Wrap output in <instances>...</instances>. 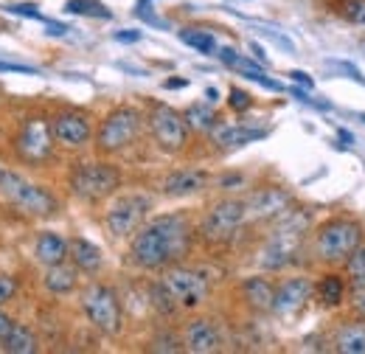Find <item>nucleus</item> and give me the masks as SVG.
Listing matches in <instances>:
<instances>
[{"label": "nucleus", "mask_w": 365, "mask_h": 354, "mask_svg": "<svg viewBox=\"0 0 365 354\" xmlns=\"http://www.w3.org/2000/svg\"><path fill=\"white\" fill-rule=\"evenodd\" d=\"M194 228L182 214H160L146 220L130 242V256L140 270H163L178 265L191 251Z\"/></svg>", "instance_id": "1"}, {"label": "nucleus", "mask_w": 365, "mask_h": 354, "mask_svg": "<svg viewBox=\"0 0 365 354\" xmlns=\"http://www.w3.org/2000/svg\"><path fill=\"white\" fill-rule=\"evenodd\" d=\"M309 222H312V211H284L278 220H275L273 233L267 236L262 253H259V267L267 270V273H278L287 265L295 262L301 245H304V236L309 231Z\"/></svg>", "instance_id": "2"}, {"label": "nucleus", "mask_w": 365, "mask_h": 354, "mask_svg": "<svg viewBox=\"0 0 365 354\" xmlns=\"http://www.w3.org/2000/svg\"><path fill=\"white\" fill-rule=\"evenodd\" d=\"M365 242L363 225L351 217H331L315 231L312 256L320 265H343Z\"/></svg>", "instance_id": "3"}, {"label": "nucleus", "mask_w": 365, "mask_h": 354, "mask_svg": "<svg viewBox=\"0 0 365 354\" xmlns=\"http://www.w3.org/2000/svg\"><path fill=\"white\" fill-rule=\"evenodd\" d=\"M0 194H3L17 211H23V214H29V217H51V214H56V208H59L56 197H53L48 188L37 186V183H29L26 177H20L17 172H6V169H3V175H0Z\"/></svg>", "instance_id": "4"}, {"label": "nucleus", "mask_w": 365, "mask_h": 354, "mask_svg": "<svg viewBox=\"0 0 365 354\" xmlns=\"http://www.w3.org/2000/svg\"><path fill=\"white\" fill-rule=\"evenodd\" d=\"M68 186H71L73 197H79L85 203H98L121 186V172H118V166L104 163V161L79 163V166H73Z\"/></svg>", "instance_id": "5"}, {"label": "nucleus", "mask_w": 365, "mask_h": 354, "mask_svg": "<svg viewBox=\"0 0 365 354\" xmlns=\"http://www.w3.org/2000/svg\"><path fill=\"white\" fill-rule=\"evenodd\" d=\"M143 116L138 113L135 107H115L104 116V121L98 124L96 133V149L101 155H115L121 149H127L140 133Z\"/></svg>", "instance_id": "6"}, {"label": "nucleus", "mask_w": 365, "mask_h": 354, "mask_svg": "<svg viewBox=\"0 0 365 354\" xmlns=\"http://www.w3.org/2000/svg\"><path fill=\"white\" fill-rule=\"evenodd\" d=\"M82 310L88 315L93 326L110 338H115L121 329H124V312H121V301L118 295L107 287V284H98L93 281L85 287L82 293Z\"/></svg>", "instance_id": "7"}, {"label": "nucleus", "mask_w": 365, "mask_h": 354, "mask_svg": "<svg viewBox=\"0 0 365 354\" xmlns=\"http://www.w3.org/2000/svg\"><path fill=\"white\" fill-rule=\"evenodd\" d=\"M160 281H163V287L172 293V298L178 301V307H182V310H197L211 295V281L205 278L202 270H194V267H166Z\"/></svg>", "instance_id": "8"}, {"label": "nucleus", "mask_w": 365, "mask_h": 354, "mask_svg": "<svg viewBox=\"0 0 365 354\" xmlns=\"http://www.w3.org/2000/svg\"><path fill=\"white\" fill-rule=\"evenodd\" d=\"M247 222V208H245V200L239 197H225L220 203L211 206V211L205 214V220L200 225V233L205 242L211 245H222L233 239V233Z\"/></svg>", "instance_id": "9"}, {"label": "nucleus", "mask_w": 365, "mask_h": 354, "mask_svg": "<svg viewBox=\"0 0 365 354\" xmlns=\"http://www.w3.org/2000/svg\"><path fill=\"white\" fill-rule=\"evenodd\" d=\"M152 208V200L146 194H121L110 211H107V231L115 236V239H127L133 236L138 228L146 222V214Z\"/></svg>", "instance_id": "10"}, {"label": "nucleus", "mask_w": 365, "mask_h": 354, "mask_svg": "<svg viewBox=\"0 0 365 354\" xmlns=\"http://www.w3.org/2000/svg\"><path fill=\"white\" fill-rule=\"evenodd\" d=\"M149 133L155 138V143L163 152H180L188 141V124L182 118V113H178L169 104H152L149 110Z\"/></svg>", "instance_id": "11"}, {"label": "nucleus", "mask_w": 365, "mask_h": 354, "mask_svg": "<svg viewBox=\"0 0 365 354\" xmlns=\"http://www.w3.org/2000/svg\"><path fill=\"white\" fill-rule=\"evenodd\" d=\"M14 149L17 155L26 161V163H46L53 152V133H51V124L43 118H29L14 141Z\"/></svg>", "instance_id": "12"}, {"label": "nucleus", "mask_w": 365, "mask_h": 354, "mask_svg": "<svg viewBox=\"0 0 365 354\" xmlns=\"http://www.w3.org/2000/svg\"><path fill=\"white\" fill-rule=\"evenodd\" d=\"M245 208H247V222H273L292 208V194L281 186H264L245 200Z\"/></svg>", "instance_id": "13"}, {"label": "nucleus", "mask_w": 365, "mask_h": 354, "mask_svg": "<svg viewBox=\"0 0 365 354\" xmlns=\"http://www.w3.org/2000/svg\"><path fill=\"white\" fill-rule=\"evenodd\" d=\"M312 295H315V284H312V278H307V275L284 278V281L275 287L273 312L278 315V318H295L298 312L309 304Z\"/></svg>", "instance_id": "14"}, {"label": "nucleus", "mask_w": 365, "mask_h": 354, "mask_svg": "<svg viewBox=\"0 0 365 354\" xmlns=\"http://www.w3.org/2000/svg\"><path fill=\"white\" fill-rule=\"evenodd\" d=\"M220 346H222V335L211 318H194L185 323V329H182V349L185 352L211 354L220 352Z\"/></svg>", "instance_id": "15"}, {"label": "nucleus", "mask_w": 365, "mask_h": 354, "mask_svg": "<svg viewBox=\"0 0 365 354\" xmlns=\"http://www.w3.org/2000/svg\"><path fill=\"white\" fill-rule=\"evenodd\" d=\"M51 133H53L56 143L71 146V149H79V146H85L91 141L93 127H91V118L85 113H59L51 121Z\"/></svg>", "instance_id": "16"}, {"label": "nucleus", "mask_w": 365, "mask_h": 354, "mask_svg": "<svg viewBox=\"0 0 365 354\" xmlns=\"http://www.w3.org/2000/svg\"><path fill=\"white\" fill-rule=\"evenodd\" d=\"M208 186V172L202 169H178L160 183V191L166 197H191Z\"/></svg>", "instance_id": "17"}, {"label": "nucleus", "mask_w": 365, "mask_h": 354, "mask_svg": "<svg viewBox=\"0 0 365 354\" xmlns=\"http://www.w3.org/2000/svg\"><path fill=\"white\" fill-rule=\"evenodd\" d=\"M331 349L340 354H365V318L343 320L331 335Z\"/></svg>", "instance_id": "18"}, {"label": "nucleus", "mask_w": 365, "mask_h": 354, "mask_svg": "<svg viewBox=\"0 0 365 354\" xmlns=\"http://www.w3.org/2000/svg\"><path fill=\"white\" fill-rule=\"evenodd\" d=\"M242 295L247 301V307L256 312H273L275 284L264 275H250L242 281Z\"/></svg>", "instance_id": "19"}, {"label": "nucleus", "mask_w": 365, "mask_h": 354, "mask_svg": "<svg viewBox=\"0 0 365 354\" xmlns=\"http://www.w3.org/2000/svg\"><path fill=\"white\" fill-rule=\"evenodd\" d=\"M211 135L220 149H239V146H247V143L264 138V130H250L245 124H217Z\"/></svg>", "instance_id": "20"}, {"label": "nucleus", "mask_w": 365, "mask_h": 354, "mask_svg": "<svg viewBox=\"0 0 365 354\" xmlns=\"http://www.w3.org/2000/svg\"><path fill=\"white\" fill-rule=\"evenodd\" d=\"M68 259L76 265V270L82 273H96L104 265V256H101V248H96L91 239L85 236H76L68 242Z\"/></svg>", "instance_id": "21"}, {"label": "nucleus", "mask_w": 365, "mask_h": 354, "mask_svg": "<svg viewBox=\"0 0 365 354\" xmlns=\"http://www.w3.org/2000/svg\"><path fill=\"white\" fill-rule=\"evenodd\" d=\"M34 253H37V262H40V265H46V267L59 265V262L68 259V242H65L59 233H53V231H43V233L37 236Z\"/></svg>", "instance_id": "22"}, {"label": "nucleus", "mask_w": 365, "mask_h": 354, "mask_svg": "<svg viewBox=\"0 0 365 354\" xmlns=\"http://www.w3.org/2000/svg\"><path fill=\"white\" fill-rule=\"evenodd\" d=\"M76 281H79V270H76V265L68 267L65 262H59V265L48 267V273H46L48 293H53V295H68V293L76 290Z\"/></svg>", "instance_id": "23"}, {"label": "nucleus", "mask_w": 365, "mask_h": 354, "mask_svg": "<svg viewBox=\"0 0 365 354\" xmlns=\"http://www.w3.org/2000/svg\"><path fill=\"white\" fill-rule=\"evenodd\" d=\"M315 295L323 307H340L346 301V281L337 273H326L320 275V281L315 284Z\"/></svg>", "instance_id": "24"}, {"label": "nucleus", "mask_w": 365, "mask_h": 354, "mask_svg": "<svg viewBox=\"0 0 365 354\" xmlns=\"http://www.w3.org/2000/svg\"><path fill=\"white\" fill-rule=\"evenodd\" d=\"M3 343V349L9 354H34L37 352V335L29 329V326H23V323H14L11 329H9V335L0 340Z\"/></svg>", "instance_id": "25"}, {"label": "nucleus", "mask_w": 365, "mask_h": 354, "mask_svg": "<svg viewBox=\"0 0 365 354\" xmlns=\"http://www.w3.org/2000/svg\"><path fill=\"white\" fill-rule=\"evenodd\" d=\"M182 118H185L188 130H197V133H211L220 124V118H217V113H214L211 104H191L182 113Z\"/></svg>", "instance_id": "26"}, {"label": "nucleus", "mask_w": 365, "mask_h": 354, "mask_svg": "<svg viewBox=\"0 0 365 354\" xmlns=\"http://www.w3.org/2000/svg\"><path fill=\"white\" fill-rule=\"evenodd\" d=\"M180 40L188 48H194V51H200V54H208V56H214L217 54V37L211 34V31H205V29H182L180 31Z\"/></svg>", "instance_id": "27"}, {"label": "nucleus", "mask_w": 365, "mask_h": 354, "mask_svg": "<svg viewBox=\"0 0 365 354\" xmlns=\"http://www.w3.org/2000/svg\"><path fill=\"white\" fill-rule=\"evenodd\" d=\"M65 11L76 14V17H93V20H110L113 17V11L101 0H68Z\"/></svg>", "instance_id": "28"}, {"label": "nucleus", "mask_w": 365, "mask_h": 354, "mask_svg": "<svg viewBox=\"0 0 365 354\" xmlns=\"http://www.w3.org/2000/svg\"><path fill=\"white\" fill-rule=\"evenodd\" d=\"M346 265V273H349V281H351V287L354 290H360L365 287V242L343 262Z\"/></svg>", "instance_id": "29"}, {"label": "nucleus", "mask_w": 365, "mask_h": 354, "mask_svg": "<svg viewBox=\"0 0 365 354\" xmlns=\"http://www.w3.org/2000/svg\"><path fill=\"white\" fill-rule=\"evenodd\" d=\"M149 295H152V304H155V310L163 312V315H172V312L178 310V301L172 298V293L163 287V281H155L152 287H149Z\"/></svg>", "instance_id": "30"}, {"label": "nucleus", "mask_w": 365, "mask_h": 354, "mask_svg": "<svg viewBox=\"0 0 365 354\" xmlns=\"http://www.w3.org/2000/svg\"><path fill=\"white\" fill-rule=\"evenodd\" d=\"M228 104H230V110H236V113H247V110L253 107V96L242 88H230Z\"/></svg>", "instance_id": "31"}, {"label": "nucleus", "mask_w": 365, "mask_h": 354, "mask_svg": "<svg viewBox=\"0 0 365 354\" xmlns=\"http://www.w3.org/2000/svg\"><path fill=\"white\" fill-rule=\"evenodd\" d=\"M343 14L354 26H365V0H343Z\"/></svg>", "instance_id": "32"}, {"label": "nucleus", "mask_w": 365, "mask_h": 354, "mask_svg": "<svg viewBox=\"0 0 365 354\" xmlns=\"http://www.w3.org/2000/svg\"><path fill=\"white\" fill-rule=\"evenodd\" d=\"M152 352H182V340H178L172 332L152 340Z\"/></svg>", "instance_id": "33"}, {"label": "nucleus", "mask_w": 365, "mask_h": 354, "mask_svg": "<svg viewBox=\"0 0 365 354\" xmlns=\"http://www.w3.org/2000/svg\"><path fill=\"white\" fill-rule=\"evenodd\" d=\"M9 11L11 14H20V17H31V20H46L43 11L34 3H14V6H9Z\"/></svg>", "instance_id": "34"}, {"label": "nucleus", "mask_w": 365, "mask_h": 354, "mask_svg": "<svg viewBox=\"0 0 365 354\" xmlns=\"http://www.w3.org/2000/svg\"><path fill=\"white\" fill-rule=\"evenodd\" d=\"M326 65H334V68H340V71H343V74H346L349 79H354L357 85H363V88H365V76H363V74H360V68H354L351 62H343V59H337V62H331V59H329Z\"/></svg>", "instance_id": "35"}, {"label": "nucleus", "mask_w": 365, "mask_h": 354, "mask_svg": "<svg viewBox=\"0 0 365 354\" xmlns=\"http://www.w3.org/2000/svg\"><path fill=\"white\" fill-rule=\"evenodd\" d=\"M14 293H17V281H14L11 275H0V307H3L6 301H11Z\"/></svg>", "instance_id": "36"}, {"label": "nucleus", "mask_w": 365, "mask_h": 354, "mask_svg": "<svg viewBox=\"0 0 365 354\" xmlns=\"http://www.w3.org/2000/svg\"><path fill=\"white\" fill-rule=\"evenodd\" d=\"M0 74H29V76H37L40 71L31 68V65H14V62H0Z\"/></svg>", "instance_id": "37"}, {"label": "nucleus", "mask_w": 365, "mask_h": 354, "mask_svg": "<svg viewBox=\"0 0 365 354\" xmlns=\"http://www.w3.org/2000/svg\"><path fill=\"white\" fill-rule=\"evenodd\" d=\"M264 37H267V40H273L275 45H281L287 54H295V43H292L289 37H284V34H275V31H264Z\"/></svg>", "instance_id": "38"}, {"label": "nucleus", "mask_w": 365, "mask_h": 354, "mask_svg": "<svg viewBox=\"0 0 365 354\" xmlns=\"http://www.w3.org/2000/svg\"><path fill=\"white\" fill-rule=\"evenodd\" d=\"M287 76H289V79H292L295 85H304V88H309V90L315 88V79H312L309 74H304V71H289Z\"/></svg>", "instance_id": "39"}, {"label": "nucleus", "mask_w": 365, "mask_h": 354, "mask_svg": "<svg viewBox=\"0 0 365 354\" xmlns=\"http://www.w3.org/2000/svg\"><path fill=\"white\" fill-rule=\"evenodd\" d=\"M113 40L115 43H138L140 40V31H115Z\"/></svg>", "instance_id": "40"}, {"label": "nucleus", "mask_w": 365, "mask_h": 354, "mask_svg": "<svg viewBox=\"0 0 365 354\" xmlns=\"http://www.w3.org/2000/svg\"><path fill=\"white\" fill-rule=\"evenodd\" d=\"M11 326H14V320H11L9 315H3V312H0V340L9 335V329H11Z\"/></svg>", "instance_id": "41"}, {"label": "nucleus", "mask_w": 365, "mask_h": 354, "mask_svg": "<svg viewBox=\"0 0 365 354\" xmlns=\"http://www.w3.org/2000/svg\"><path fill=\"white\" fill-rule=\"evenodd\" d=\"M48 23V34H56V37H62V34H68V26H62V23H51V20H46Z\"/></svg>", "instance_id": "42"}, {"label": "nucleus", "mask_w": 365, "mask_h": 354, "mask_svg": "<svg viewBox=\"0 0 365 354\" xmlns=\"http://www.w3.org/2000/svg\"><path fill=\"white\" fill-rule=\"evenodd\" d=\"M250 51H253V56H256L262 65H267V54H264V48H262V45L250 43Z\"/></svg>", "instance_id": "43"}, {"label": "nucleus", "mask_w": 365, "mask_h": 354, "mask_svg": "<svg viewBox=\"0 0 365 354\" xmlns=\"http://www.w3.org/2000/svg\"><path fill=\"white\" fill-rule=\"evenodd\" d=\"M185 85H188V79H166V82H163V88H169V90L185 88Z\"/></svg>", "instance_id": "44"}, {"label": "nucleus", "mask_w": 365, "mask_h": 354, "mask_svg": "<svg viewBox=\"0 0 365 354\" xmlns=\"http://www.w3.org/2000/svg\"><path fill=\"white\" fill-rule=\"evenodd\" d=\"M205 98H208V104L220 101V90H217V88H208V90H205Z\"/></svg>", "instance_id": "45"}, {"label": "nucleus", "mask_w": 365, "mask_h": 354, "mask_svg": "<svg viewBox=\"0 0 365 354\" xmlns=\"http://www.w3.org/2000/svg\"><path fill=\"white\" fill-rule=\"evenodd\" d=\"M0 175H3V166H0Z\"/></svg>", "instance_id": "46"}]
</instances>
